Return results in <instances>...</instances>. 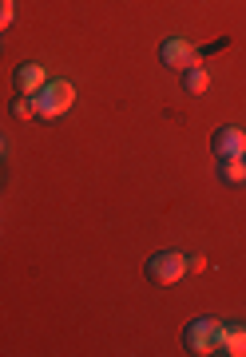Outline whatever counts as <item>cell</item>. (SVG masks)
I'll return each instance as SVG.
<instances>
[{"label":"cell","mask_w":246,"mask_h":357,"mask_svg":"<svg viewBox=\"0 0 246 357\" xmlns=\"http://www.w3.org/2000/svg\"><path fill=\"white\" fill-rule=\"evenodd\" d=\"M72 103H76V84H72V79H48V84L36 91V115L40 119H60Z\"/></svg>","instance_id":"6da1fadb"},{"label":"cell","mask_w":246,"mask_h":357,"mask_svg":"<svg viewBox=\"0 0 246 357\" xmlns=\"http://www.w3.org/2000/svg\"><path fill=\"white\" fill-rule=\"evenodd\" d=\"M219 330H222L219 318H194V321H187V330H183V349L194 354V357L215 354V345H219Z\"/></svg>","instance_id":"7a4b0ae2"},{"label":"cell","mask_w":246,"mask_h":357,"mask_svg":"<svg viewBox=\"0 0 246 357\" xmlns=\"http://www.w3.org/2000/svg\"><path fill=\"white\" fill-rule=\"evenodd\" d=\"M183 274H187V258L179 250H159V255L147 258V278L155 286H175Z\"/></svg>","instance_id":"3957f363"},{"label":"cell","mask_w":246,"mask_h":357,"mask_svg":"<svg viewBox=\"0 0 246 357\" xmlns=\"http://www.w3.org/2000/svg\"><path fill=\"white\" fill-rule=\"evenodd\" d=\"M159 64H167L171 72H187V68L203 64V56H199V48L187 44L183 36H171V40L159 44Z\"/></svg>","instance_id":"277c9868"},{"label":"cell","mask_w":246,"mask_h":357,"mask_svg":"<svg viewBox=\"0 0 246 357\" xmlns=\"http://www.w3.org/2000/svg\"><path fill=\"white\" fill-rule=\"evenodd\" d=\"M210 151H215V159H243L246 155V131L234 128V123L215 128V135H210Z\"/></svg>","instance_id":"5b68a950"},{"label":"cell","mask_w":246,"mask_h":357,"mask_svg":"<svg viewBox=\"0 0 246 357\" xmlns=\"http://www.w3.org/2000/svg\"><path fill=\"white\" fill-rule=\"evenodd\" d=\"M44 84H48V76H44V64H20V68H16V76H13L16 96H36Z\"/></svg>","instance_id":"8992f818"},{"label":"cell","mask_w":246,"mask_h":357,"mask_svg":"<svg viewBox=\"0 0 246 357\" xmlns=\"http://www.w3.org/2000/svg\"><path fill=\"white\" fill-rule=\"evenodd\" d=\"M215 354H222V357H246V326H222Z\"/></svg>","instance_id":"52a82bcc"},{"label":"cell","mask_w":246,"mask_h":357,"mask_svg":"<svg viewBox=\"0 0 246 357\" xmlns=\"http://www.w3.org/2000/svg\"><path fill=\"white\" fill-rule=\"evenodd\" d=\"M183 76V91L187 96H207V88H210V72L203 64H194V68H187V72H179Z\"/></svg>","instance_id":"ba28073f"},{"label":"cell","mask_w":246,"mask_h":357,"mask_svg":"<svg viewBox=\"0 0 246 357\" xmlns=\"http://www.w3.org/2000/svg\"><path fill=\"white\" fill-rule=\"evenodd\" d=\"M215 175H219V183H226V187H238L246 178V159H219V163H215Z\"/></svg>","instance_id":"9c48e42d"},{"label":"cell","mask_w":246,"mask_h":357,"mask_svg":"<svg viewBox=\"0 0 246 357\" xmlns=\"http://www.w3.org/2000/svg\"><path fill=\"white\" fill-rule=\"evenodd\" d=\"M13 115H16V119H32V115H36V96H16V100H13Z\"/></svg>","instance_id":"30bf717a"},{"label":"cell","mask_w":246,"mask_h":357,"mask_svg":"<svg viewBox=\"0 0 246 357\" xmlns=\"http://www.w3.org/2000/svg\"><path fill=\"white\" fill-rule=\"evenodd\" d=\"M13 16H16V8H13V0H0V32L13 24Z\"/></svg>","instance_id":"8fae6325"},{"label":"cell","mask_w":246,"mask_h":357,"mask_svg":"<svg viewBox=\"0 0 246 357\" xmlns=\"http://www.w3.org/2000/svg\"><path fill=\"white\" fill-rule=\"evenodd\" d=\"M0 155H4V139H0Z\"/></svg>","instance_id":"7c38bea8"},{"label":"cell","mask_w":246,"mask_h":357,"mask_svg":"<svg viewBox=\"0 0 246 357\" xmlns=\"http://www.w3.org/2000/svg\"><path fill=\"white\" fill-rule=\"evenodd\" d=\"M243 159H246V155H243Z\"/></svg>","instance_id":"4fadbf2b"}]
</instances>
